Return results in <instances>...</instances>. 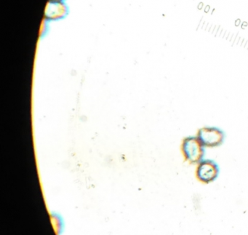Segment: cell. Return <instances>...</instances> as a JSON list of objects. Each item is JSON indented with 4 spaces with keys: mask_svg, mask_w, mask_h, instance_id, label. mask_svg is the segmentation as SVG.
<instances>
[{
    "mask_svg": "<svg viewBox=\"0 0 248 235\" xmlns=\"http://www.w3.org/2000/svg\"><path fill=\"white\" fill-rule=\"evenodd\" d=\"M197 137L204 147L220 146L224 141V133L217 127H204L197 132Z\"/></svg>",
    "mask_w": 248,
    "mask_h": 235,
    "instance_id": "7a4b0ae2",
    "label": "cell"
},
{
    "mask_svg": "<svg viewBox=\"0 0 248 235\" xmlns=\"http://www.w3.org/2000/svg\"><path fill=\"white\" fill-rule=\"evenodd\" d=\"M218 172L217 164L214 161L205 159L197 164L196 176L200 182L209 184L216 179Z\"/></svg>",
    "mask_w": 248,
    "mask_h": 235,
    "instance_id": "3957f363",
    "label": "cell"
},
{
    "mask_svg": "<svg viewBox=\"0 0 248 235\" xmlns=\"http://www.w3.org/2000/svg\"><path fill=\"white\" fill-rule=\"evenodd\" d=\"M181 152L184 159L191 165L200 163L204 155V146L197 136H188L183 140Z\"/></svg>",
    "mask_w": 248,
    "mask_h": 235,
    "instance_id": "6da1fadb",
    "label": "cell"
}]
</instances>
